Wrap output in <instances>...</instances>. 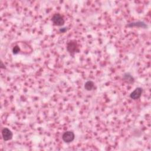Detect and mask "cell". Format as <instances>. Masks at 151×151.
Wrapping results in <instances>:
<instances>
[{
	"instance_id": "cell-1",
	"label": "cell",
	"mask_w": 151,
	"mask_h": 151,
	"mask_svg": "<svg viewBox=\"0 0 151 151\" xmlns=\"http://www.w3.org/2000/svg\"><path fill=\"white\" fill-rule=\"evenodd\" d=\"M67 50L72 56H74V54L79 51L78 45L76 40H70L67 42Z\"/></svg>"
},
{
	"instance_id": "cell-2",
	"label": "cell",
	"mask_w": 151,
	"mask_h": 151,
	"mask_svg": "<svg viewBox=\"0 0 151 151\" xmlns=\"http://www.w3.org/2000/svg\"><path fill=\"white\" fill-rule=\"evenodd\" d=\"M51 21L55 26H63L65 23L63 17L59 13L54 14L51 18Z\"/></svg>"
},
{
	"instance_id": "cell-3",
	"label": "cell",
	"mask_w": 151,
	"mask_h": 151,
	"mask_svg": "<svg viewBox=\"0 0 151 151\" xmlns=\"http://www.w3.org/2000/svg\"><path fill=\"white\" fill-rule=\"evenodd\" d=\"M61 138L65 143H68L74 140L75 134L72 131H66L63 133Z\"/></svg>"
},
{
	"instance_id": "cell-4",
	"label": "cell",
	"mask_w": 151,
	"mask_h": 151,
	"mask_svg": "<svg viewBox=\"0 0 151 151\" xmlns=\"http://www.w3.org/2000/svg\"><path fill=\"white\" fill-rule=\"evenodd\" d=\"M1 134H2V139L5 142L11 140L12 138V136H13L12 132H11V130L9 129H8L7 127H4L2 129Z\"/></svg>"
},
{
	"instance_id": "cell-5",
	"label": "cell",
	"mask_w": 151,
	"mask_h": 151,
	"mask_svg": "<svg viewBox=\"0 0 151 151\" xmlns=\"http://www.w3.org/2000/svg\"><path fill=\"white\" fill-rule=\"evenodd\" d=\"M126 26L128 28H133V27H138V28H147V25L145 22L142 21L132 22L128 23Z\"/></svg>"
},
{
	"instance_id": "cell-6",
	"label": "cell",
	"mask_w": 151,
	"mask_h": 151,
	"mask_svg": "<svg viewBox=\"0 0 151 151\" xmlns=\"http://www.w3.org/2000/svg\"><path fill=\"white\" fill-rule=\"evenodd\" d=\"M143 89L141 87H137L130 94V99L133 100H137L139 99L142 94Z\"/></svg>"
},
{
	"instance_id": "cell-7",
	"label": "cell",
	"mask_w": 151,
	"mask_h": 151,
	"mask_svg": "<svg viewBox=\"0 0 151 151\" xmlns=\"http://www.w3.org/2000/svg\"><path fill=\"white\" fill-rule=\"evenodd\" d=\"M122 78L125 82H126L129 84L133 83L134 81V77L129 73H125L124 74H123Z\"/></svg>"
},
{
	"instance_id": "cell-8",
	"label": "cell",
	"mask_w": 151,
	"mask_h": 151,
	"mask_svg": "<svg viewBox=\"0 0 151 151\" xmlns=\"http://www.w3.org/2000/svg\"><path fill=\"white\" fill-rule=\"evenodd\" d=\"M94 87V83L93 81L88 80L84 84V88L87 91H91Z\"/></svg>"
},
{
	"instance_id": "cell-9",
	"label": "cell",
	"mask_w": 151,
	"mask_h": 151,
	"mask_svg": "<svg viewBox=\"0 0 151 151\" xmlns=\"http://www.w3.org/2000/svg\"><path fill=\"white\" fill-rule=\"evenodd\" d=\"M19 51H20V48H19V47L18 46H17V45L14 47L13 48H12V52H13V54H18L19 52Z\"/></svg>"
},
{
	"instance_id": "cell-10",
	"label": "cell",
	"mask_w": 151,
	"mask_h": 151,
	"mask_svg": "<svg viewBox=\"0 0 151 151\" xmlns=\"http://www.w3.org/2000/svg\"><path fill=\"white\" fill-rule=\"evenodd\" d=\"M60 32H65L66 31H67V28H61L59 30Z\"/></svg>"
},
{
	"instance_id": "cell-11",
	"label": "cell",
	"mask_w": 151,
	"mask_h": 151,
	"mask_svg": "<svg viewBox=\"0 0 151 151\" xmlns=\"http://www.w3.org/2000/svg\"><path fill=\"white\" fill-rule=\"evenodd\" d=\"M1 68H5V65H4L2 61L1 62Z\"/></svg>"
}]
</instances>
